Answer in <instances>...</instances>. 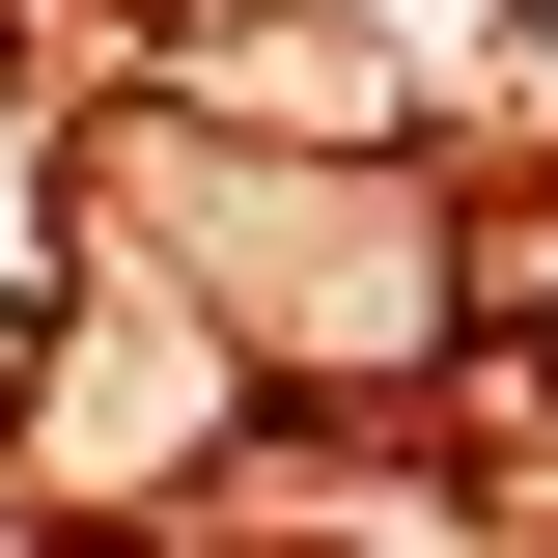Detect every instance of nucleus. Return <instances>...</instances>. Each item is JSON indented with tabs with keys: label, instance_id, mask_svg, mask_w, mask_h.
Listing matches in <instances>:
<instances>
[{
	"label": "nucleus",
	"instance_id": "nucleus-1",
	"mask_svg": "<svg viewBox=\"0 0 558 558\" xmlns=\"http://www.w3.org/2000/svg\"><path fill=\"white\" fill-rule=\"evenodd\" d=\"M112 252L196 307L252 391H418L475 336V223L391 140H252V112H140L112 140Z\"/></svg>",
	"mask_w": 558,
	"mask_h": 558
}]
</instances>
